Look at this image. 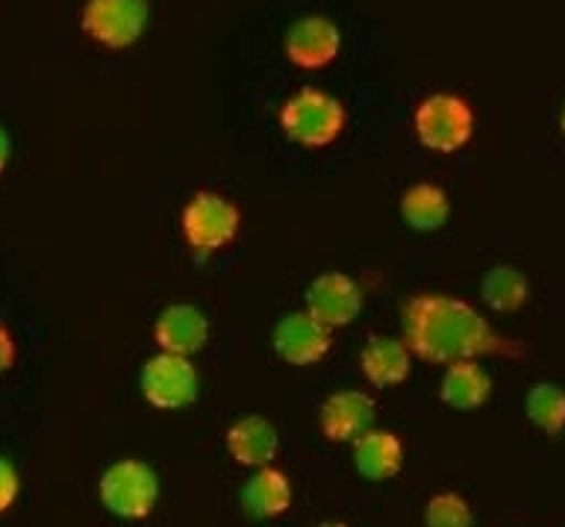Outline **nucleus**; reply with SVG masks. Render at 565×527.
<instances>
[{
    "label": "nucleus",
    "instance_id": "obj_13",
    "mask_svg": "<svg viewBox=\"0 0 565 527\" xmlns=\"http://www.w3.org/2000/svg\"><path fill=\"white\" fill-rule=\"evenodd\" d=\"M360 369L371 387L392 389L401 387L413 371V351L404 339L395 336H374L360 354Z\"/></svg>",
    "mask_w": 565,
    "mask_h": 527
},
{
    "label": "nucleus",
    "instance_id": "obj_15",
    "mask_svg": "<svg viewBox=\"0 0 565 527\" xmlns=\"http://www.w3.org/2000/svg\"><path fill=\"white\" fill-rule=\"evenodd\" d=\"M353 466L365 481H392L404 466V445L392 431L371 428L353 440Z\"/></svg>",
    "mask_w": 565,
    "mask_h": 527
},
{
    "label": "nucleus",
    "instance_id": "obj_3",
    "mask_svg": "<svg viewBox=\"0 0 565 527\" xmlns=\"http://www.w3.org/2000/svg\"><path fill=\"white\" fill-rule=\"evenodd\" d=\"M415 136L433 154H457L475 136V109L466 97L436 92L415 106Z\"/></svg>",
    "mask_w": 565,
    "mask_h": 527
},
{
    "label": "nucleus",
    "instance_id": "obj_2",
    "mask_svg": "<svg viewBox=\"0 0 565 527\" xmlns=\"http://www.w3.org/2000/svg\"><path fill=\"white\" fill-rule=\"evenodd\" d=\"M348 113L324 88H300L280 106V127L300 148H327L344 130Z\"/></svg>",
    "mask_w": 565,
    "mask_h": 527
},
{
    "label": "nucleus",
    "instance_id": "obj_23",
    "mask_svg": "<svg viewBox=\"0 0 565 527\" xmlns=\"http://www.w3.org/2000/svg\"><path fill=\"white\" fill-rule=\"evenodd\" d=\"M15 357H18L15 336H12V330H9L7 325H0V378L15 366Z\"/></svg>",
    "mask_w": 565,
    "mask_h": 527
},
{
    "label": "nucleus",
    "instance_id": "obj_11",
    "mask_svg": "<svg viewBox=\"0 0 565 527\" xmlns=\"http://www.w3.org/2000/svg\"><path fill=\"white\" fill-rule=\"evenodd\" d=\"M374 422V398L362 389H339L324 398L318 410V424L330 442H353Z\"/></svg>",
    "mask_w": 565,
    "mask_h": 527
},
{
    "label": "nucleus",
    "instance_id": "obj_6",
    "mask_svg": "<svg viewBox=\"0 0 565 527\" xmlns=\"http://www.w3.org/2000/svg\"><path fill=\"white\" fill-rule=\"evenodd\" d=\"M148 0H86L79 27L106 51H124L148 30Z\"/></svg>",
    "mask_w": 565,
    "mask_h": 527
},
{
    "label": "nucleus",
    "instance_id": "obj_26",
    "mask_svg": "<svg viewBox=\"0 0 565 527\" xmlns=\"http://www.w3.org/2000/svg\"><path fill=\"white\" fill-rule=\"evenodd\" d=\"M559 127H563V133H565V106H563V115H559Z\"/></svg>",
    "mask_w": 565,
    "mask_h": 527
},
{
    "label": "nucleus",
    "instance_id": "obj_20",
    "mask_svg": "<svg viewBox=\"0 0 565 527\" xmlns=\"http://www.w3.org/2000/svg\"><path fill=\"white\" fill-rule=\"evenodd\" d=\"M527 419L547 436L565 431V389L556 383H536L524 398Z\"/></svg>",
    "mask_w": 565,
    "mask_h": 527
},
{
    "label": "nucleus",
    "instance_id": "obj_18",
    "mask_svg": "<svg viewBox=\"0 0 565 527\" xmlns=\"http://www.w3.org/2000/svg\"><path fill=\"white\" fill-rule=\"evenodd\" d=\"M450 215V201L445 189L433 183H415L409 186L401 198V219L406 228L418 230V233H433L439 230Z\"/></svg>",
    "mask_w": 565,
    "mask_h": 527
},
{
    "label": "nucleus",
    "instance_id": "obj_9",
    "mask_svg": "<svg viewBox=\"0 0 565 527\" xmlns=\"http://www.w3.org/2000/svg\"><path fill=\"white\" fill-rule=\"evenodd\" d=\"M342 51V30L324 15H303L286 33V56L303 71H321Z\"/></svg>",
    "mask_w": 565,
    "mask_h": 527
},
{
    "label": "nucleus",
    "instance_id": "obj_10",
    "mask_svg": "<svg viewBox=\"0 0 565 527\" xmlns=\"http://www.w3.org/2000/svg\"><path fill=\"white\" fill-rule=\"evenodd\" d=\"M307 313L330 330L351 325L362 313L360 283L342 272L318 274L307 289Z\"/></svg>",
    "mask_w": 565,
    "mask_h": 527
},
{
    "label": "nucleus",
    "instance_id": "obj_25",
    "mask_svg": "<svg viewBox=\"0 0 565 527\" xmlns=\"http://www.w3.org/2000/svg\"><path fill=\"white\" fill-rule=\"evenodd\" d=\"M318 527H348V525H344V521H321Z\"/></svg>",
    "mask_w": 565,
    "mask_h": 527
},
{
    "label": "nucleus",
    "instance_id": "obj_14",
    "mask_svg": "<svg viewBox=\"0 0 565 527\" xmlns=\"http://www.w3.org/2000/svg\"><path fill=\"white\" fill-rule=\"evenodd\" d=\"M227 451L242 466L265 468L271 466L280 451V436H277V428L263 415H245L236 424H230Z\"/></svg>",
    "mask_w": 565,
    "mask_h": 527
},
{
    "label": "nucleus",
    "instance_id": "obj_8",
    "mask_svg": "<svg viewBox=\"0 0 565 527\" xmlns=\"http://www.w3.org/2000/svg\"><path fill=\"white\" fill-rule=\"evenodd\" d=\"M271 345L277 357L289 366H316L333 348V330L303 313H289L274 325Z\"/></svg>",
    "mask_w": 565,
    "mask_h": 527
},
{
    "label": "nucleus",
    "instance_id": "obj_17",
    "mask_svg": "<svg viewBox=\"0 0 565 527\" xmlns=\"http://www.w3.org/2000/svg\"><path fill=\"white\" fill-rule=\"evenodd\" d=\"M242 507L250 519H277L291 507V484L289 477L282 475L280 468L265 466L256 468L242 489Z\"/></svg>",
    "mask_w": 565,
    "mask_h": 527
},
{
    "label": "nucleus",
    "instance_id": "obj_5",
    "mask_svg": "<svg viewBox=\"0 0 565 527\" xmlns=\"http://www.w3.org/2000/svg\"><path fill=\"white\" fill-rule=\"evenodd\" d=\"M180 228H183L185 245L192 247L194 254L210 256L218 254L238 236L242 228V212L233 201H227L218 192H198L192 201L183 207L180 215Z\"/></svg>",
    "mask_w": 565,
    "mask_h": 527
},
{
    "label": "nucleus",
    "instance_id": "obj_1",
    "mask_svg": "<svg viewBox=\"0 0 565 527\" xmlns=\"http://www.w3.org/2000/svg\"><path fill=\"white\" fill-rule=\"evenodd\" d=\"M406 348L436 366L480 360L486 354H510V342L468 301L424 292L404 304Z\"/></svg>",
    "mask_w": 565,
    "mask_h": 527
},
{
    "label": "nucleus",
    "instance_id": "obj_12",
    "mask_svg": "<svg viewBox=\"0 0 565 527\" xmlns=\"http://www.w3.org/2000/svg\"><path fill=\"white\" fill-rule=\"evenodd\" d=\"M153 339H157L159 351L192 360L210 339V322L192 304H171L159 313L157 325H153Z\"/></svg>",
    "mask_w": 565,
    "mask_h": 527
},
{
    "label": "nucleus",
    "instance_id": "obj_19",
    "mask_svg": "<svg viewBox=\"0 0 565 527\" xmlns=\"http://www.w3.org/2000/svg\"><path fill=\"white\" fill-rule=\"evenodd\" d=\"M480 295L494 313H515L527 304L530 283L515 265H492L480 281Z\"/></svg>",
    "mask_w": 565,
    "mask_h": 527
},
{
    "label": "nucleus",
    "instance_id": "obj_22",
    "mask_svg": "<svg viewBox=\"0 0 565 527\" xmlns=\"http://www.w3.org/2000/svg\"><path fill=\"white\" fill-rule=\"evenodd\" d=\"M18 493H21L18 468L7 457H0V513H7L18 502Z\"/></svg>",
    "mask_w": 565,
    "mask_h": 527
},
{
    "label": "nucleus",
    "instance_id": "obj_7",
    "mask_svg": "<svg viewBox=\"0 0 565 527\" xmlns=\"http://www.w3.org/2000/svg\"><path fill=\"white\" fill-rule=\"evenodd\" d=\"M139 389L145 401L157 410H183L198 398L201 378L189 357L159 351L141 366Z\"/></svg>",
    "mask_w": 565,
    "mask_h": 527
},
{
    "label": "nucleus",
    "instance_id": "obj_4",
    "mask_svg": "<svg viewBox=\"0 0 565 527\" xmlns=\"http://www.w3.org/2000/svg\"><path fill=\"white\" fill-rule=\"evenodd\" d=\"M97 495L106 510L118 519H148L159 498L157 472L141 460H118L106 468L97 484Z\"/></svg>",
    "mask_w": 565,
    "mask_h": 527
},
{
    "label": "nucleus",
    "instance_id": "obj_16",
    "mask_svg": "<svg viewBox=\"0 0 565 527\" xmlns=\"http://www.w3.org/2000/svg\"><path fill=\"white\" fill-rule=\"evenodd\" d=\"M439 398L450 410L471 413L492 398V378L477 360H462L448 366L439 383Z\"/></svg>",
    "mask_w": 565,
    "mask_h": 527
},
{
    "label": "nucleus",
    "instance_id": "obj_21",
    "mask_svg": "<svg viewBox=\"0 0 565 527\" xmlns=\"http://www.w3.org/2000/svg\"><path fill=\"white\" fill-rule=\"evenodd\" d=\"M424 527H475L471 504L457 493L433 495L424 507Z\"/></svg>",
    "mask_w": 565,
    "mask_h": 527
},
{
    "label": "nucleus",
    "instance_id": "obj_24",
    "mask_svg": "<svg viewBox=\"0 0 565 527\" xmlns=\"http://www.w3.org/2000/svg\"><path fill=\"white\" fill-rule=\"evenodd\" d=\"M9 154H12V141H9V133L3 130V127H0V175L7 171Z\"/></svg>",
    "mask_w": 565,
    "mask_h": 527
}]
</instances>
